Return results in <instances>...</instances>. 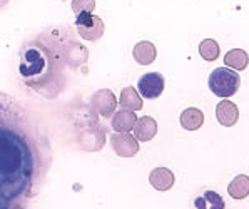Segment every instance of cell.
<instances>
[{"instance_id":"obj_1","label":"cell","mask_w":249,"mask_h":209,"mask_svg":"<svg viewBox=\"0 0 249 209\" xmlns=\"http://www.w3.org/2000/svg\"><path fill=\"white\" fill-rule=\"evenodd\" d=\"M53 66H55V60L52 54L39 42H30L22 49L18 72L24 82L30 87H37V84L45 81Z\"/></svg>"},{"instance_id":"obj_2","label":"cell","mask_w":249,"mask_h":209,"mask_svg":"<svg viewBox=\"0 0 249 209\" xmlns=\"http://www.w3.org/2000/svg\"><path fill=\"white\" fill-rule=\"evenodd\" d=\"M208 86L211 92L217 97H231L239 90L241 77L236 70L229 69V67H217L211 72Z\"/></svg>"},{"instance_id":"obj_3","label":"cell","mask_w":249,"mask_h":209,"mask_svg":"<svg viewBox=\"0 0 249 209\" xmlns=\"http://www.w3.org/2000/svg\"><path fill=\"white\" fill-rule=\"evenodd\" d=\"M75 25H77L79 35L86 40L94 42L104 35V22L94 14H79L75 17Z\"/></svg>"},{"instance_id":"obj_4","label":"cell","mask_w":249,"mask_h":209,"mask_svg":"<svg viewBox=\"0 0 249 209\" xmlns=\"http://www.w3.org/2000/svg\"><path fill=\"white\" fill-rule=\"evenodd\" d=\"M164 77L159 72L144 74L137 82V92L145 99H158L164 92Z\"/></svg>"},{"instance_id":"obj_5","label":"cell","mask_w":249,"mask_h":209,"mask_svg":"<svg viewBox=\"0 0 249 209\" xmlns=\"http://www.w3.org/2000/svg\"><path fill=\"white\" fill-rule=\"evenodd\" d=\"M110 146L119 157H134L139 153V140L129 132H116L110 136Z\"/></svg>"},{"instance_id":"obj_6","label":"cell","mask_w":249,"mask_h":209,"mask_svg":"<svg viewBox=\"0 0 249 209\" xmlns=\"http://www.w3.org/2000/svg\"><path fill=\"white\" fill-rule=\"evenodd\" d=\"M90 104H92V109H94L95 112L101 114V116L106 117V119H109V117H112L114 112H116L117 99L112 94V90L101 89L92 96Z\"/></svg>"},{"instance_id":"obj_7","label":"cell","mask_w":249,"mask_h":209,"mask_svg":"<svg viewBox=\"0 0 249 209\" xmlns=\"http://www.w3.org/2000/svg\"><path fill=\"white\" fill-rule=\"evenodd\" d=\"M216 117H217V122L221 125L231 127V125H234L237 122V119H239V109H237V105L234 102L224 99V101H221L219 104L216 105Z\"/></svg>"},{"instance_id":"obj_8","label":"cell","mask_w":249,"mask_h":209,"mask_svg":"<svg viewBox=\"0 0 249 209\" xmlns=\"http://www.w3.org/2000/svg\"><path fill=\"white\" fill-rule=\"evenodd\" d=\"M134 138L141 142H149L158 132V122L156 119H152L151 116H144V117H137V122L134 125Z\"/></svg>"},{"instance_id":"obj_9","label":"cell","mask_w":249,"mask_h":209,"mask_svg":"<svg viewBox=\"0 0 249 209\" xmlns=\"http://www.w3.org/2000/svg\"><path fill=\"white\" fill-rule=\"evenodd\" d=\"M149 182L158 191H169L172 186H174L176 177L174 173L171 169H167V167H156L149 174Z\"/></svg>"},{"instance_id":"obj_10","label":"cell","mask_w":249,"mask_h":209,"mask_svg":"<svg viewBox=\"0 0 249 209\" xmlns=\"http://www.w3.org/2000/svg\"><path fill=\"white\" fill-rule=\"evenodd\" d=\"M137 122V117L134 111L121 109L119 112H114L112 116V129L116 132H131Z\"/></svg>"},{"instance_id":"obj_11","label":"cell","mask_w":249,"mask_h":209,"mask_svg":"<svg viewBox=\"0 0 249 209\" xmlns=\"http://www.w3.org/2000/svg\"><path fill=\"white\" fill-rule=\"evenodd\" d=\"M132 55L137 64H141V66H149V64H152L156 60L158 51H156L152 42L142 40V42H139V44H136V47H134V51H132Z\"/></svg>"},{"instance_id":"obj_12","label":"cell","mask_w":249,"mask_h":209,"mask_svg":"<svg viewBox=\"0 0 249 209\" xmlns=\"http://www.w3.org/2000/svg\"><path fill=\"white\" fill-rule=\"evenodd\" d=\"M119 104H121L122 109H127V111H141V109L144 107L142 105V97L139 96V92H137L134 87H125V89H122L121 92V97H119Z\"/></svg>"},{"instance_id":"obj_13","label":"cell","mask_w":249,"mask_h":209,"mask_svg":"<svg viewBox=\"0 0 249 209\" xmlns=\"http://www.w3.org/2000/svg\"><path fill=\"white\" fill-rule=\"evenodd\" d=\"M204 124V114L196 107H189L181 114V125L186 131H197Z\"/></svg>"},{"instance_id":"obj_14","label":"cell","mask_w":249,"mask_h":209,"mask_svg":"<svg viewBox=\"0 0 249 209\" xmlns=\"http://www.w3.org/2000/svg\"><path fill=\"white\" fill-rule=\"evenodd\" d=\"M228 192L232 199H246L249 196V176L246 174H239L234 179L229 182Z\"/></svg>"},{"instance_id":"obj_15","label":"cell","mask_w":249,"mask_h":209,"mask_svg":"<svg viewBox=\"0 0 249 209\" xmlns=\"http://www.w3.org/2000/svg\"><path fill=\"white\" fill-rule=\"evenodd\" d=\"M249 64V55L243 49H232L224 55V66L234 70H244Z\"/></svg>"},{"instance_id":"obj_16","label":"cell","mask_w":249,"mask_h":209,"mask_svg":"<svg viewBox=\"0 0 249 209\" xmlns=\"http://www.w3.org/2000/svg\"><path fill=\"white\" fill-rule=\"evenodd\" d=\"M197 209H224L226 204H224V199L221 197V194L214 191H206L202 196L196 197L194 201Z\"/></svg>"},{"instance_id":"obj_17","label":"cell","mask_w":249,"mask_h":209,"mask_svg":"<svg viewBox=\"0 0 249 209\" xmlns=\"http://www.w3.org/2000/svg\"><path fill=\"white\" fill-rule=\"evenodd\" d=\"M199 54L204 60L213 62V60H216L219 57V44L214 39H204L199 45Z\"/></svg>"},{"instance_id":"obj_18","label":"cell","mask_w":249,"mask_h":209,"mask_svg":"<svg viewBox=\"0 0 249 209\" xmlns=\"http://www.w3.org/2000/svg\"><path fill=\"white\" fill-rule=\"evenodd\" d=\"M72 10L75 15L92 14L95 10V0H72Z\"/></svg>"},{"instance_id":"obj_19","label":"cell","mask_w":249,"mask_h":209,"mask_svg":"<svg viewBox=\"0 0 249 209\" xmlns=\"http://www.w3.org/2000/svg\"><path fill=\"white\" fill-rule=\"evenodd\" d=\"M5 3H7V0H0V7L5 5Z\"/></svg>"}]
</instances>
